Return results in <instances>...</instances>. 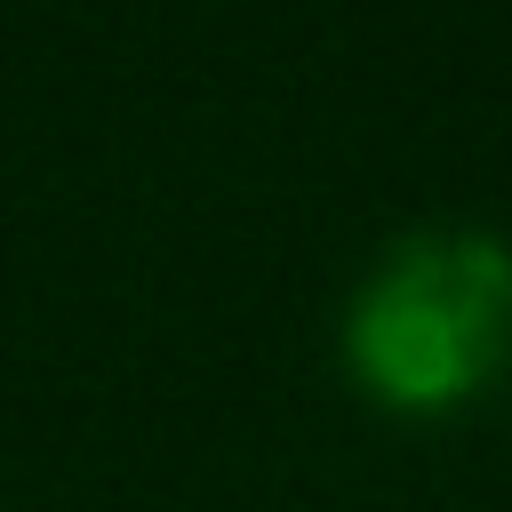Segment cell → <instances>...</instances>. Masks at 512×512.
<instances>
[{
    "instance_id": "obj_1",
    "label": "cell",
    "mask_w": 512,
    "mask_h": 512,
    "mask_svg": "<svg viewBox=\"0 0 512 512\" xmlns=\"http://www.w3.org/2000/svg\"><path fill=\"white\" fill-rule=\"evenodd\" d=\"M512 336V256L480 232H424L352 304V368L384 408H456Z\"/></svg>"
}]
</instances>
